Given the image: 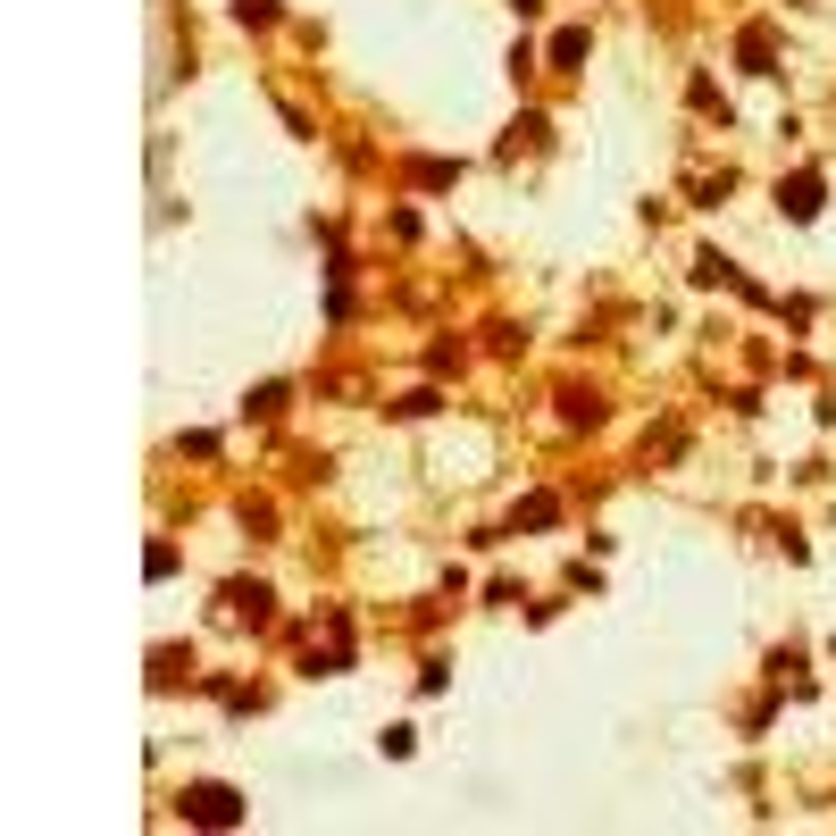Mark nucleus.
Returning a JSON list of instances; mask_svg holds the SVG:
<instances>
[{
  "label": "nucleus",
  "instance_id": "nucleus-1",
  "mask_svg": "<svg viewBox=\"0 0 836 836\" xmlns=\"http://www.w3.org/2000/svg\"><path fill=\"white\" fill-rule=\"evenodd\" d=\"M185 812L218 828V819H234V795H227V786H192V795H185Z\"/></svg>",
  "mask_w": 836,
  "mask_h": 836
}]
</instances>
